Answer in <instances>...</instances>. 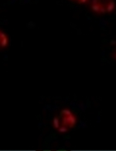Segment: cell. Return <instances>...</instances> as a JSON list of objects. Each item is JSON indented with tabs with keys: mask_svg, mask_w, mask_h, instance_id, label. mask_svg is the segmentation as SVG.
Wrapping results in <instances>:
<instances>
[{
	"mask_svg": "<svg viewBox=\"0 0 116 151\" xmlns=\"http://www.w3.org/2000/svg\"><path fill=\"white\" fill-rule=\"evenodd\" d=\"M91 7L96 13H109L114 10L115 2V0H92Z\"/></svg>",
	"mask_w": 116,
	"mask_h": 151,
	"instance_id": "cell-1",
	"label": "cell"
},
{
	"mask_svg": "<svg viewBox=\"0 0 116 151\" xmlns=\"http://www.w3.org/2000/svg\"><path fill=\"white\" fill-rule=\"evenodd\" d=\"M8 43L7 36L4 32L0 30V49L7 47Z\"/></svg>",
	"mask_w": 116,
	"mask_h": 151,
	"instance_id": "cell-2",
	"label": "cell"
},
{
	"mask_svg": "<svg viewBox=\"0 0 116 151\" xmlns=\"http://www.w3.org/2000/svg\"><path fill=\"white\" fill-rule=\"evenodd\" d=\"M71 120V123L70 127L72 128L73 127H74L76 123V118L75 116H73L72 114L70 115Z\"/></svg>",
	"mask_w": 116,
	"mask_h": 151,
	"instance_id": "cell-3",
	"label": "cell"
},
{
	"mask_svg": "<svg viewBox=\"0 0 116 151\" xmlns=\"http://www.w3.org/2000/svg\"><path fill=\"white\" fill-rule=\"evenodd\" d=\"M53 124L54 128H59V119L57 117H55L53 120Z\"/></svg>",
	"mask_w": 116,
	"mask_h": 151,
	"instance_id": "cell-4",
	"label": "cell"
},
{
	"mask_svg": "<svg viewBox=\"0 0 116 151\" xmlns=\"http://www.w3.org/2000/svg\"><path fill=\"white\" fill-rule=\"evenodd\" d=\"M61 115L64 114L65 115H70L72 114L70 110L68 109H64L62 110L61 111Z\"/></svg>",
	"mask_w": 116,
	"mask_h": 151,
	"instance_id": "cell-5",
	"label": "cell"
},
{
	"mask_svg": "<svg viewBox=\"0 0 116 151\" xmlns=\"http://www.w3.org/2000/svg\"><path fill=\"white\" fill-rule=\"evenodd\" d=\"M58 131L61 133H66L68 131V129L65 126H63V127L59 128Z\"/></svg>",
	"mask_w": 116,
	"mask_h": 151,
	"instance_id": "cell-6",
	"label": "cell"
},
{
	"mask_svg": "<svg viewBox=\"0 0 116 151\" xmlns=\"http://www.w3.org/2000/svg\"><path fill=\"white\" fill-rule=\"evenodd\" d=\"M72 1H76L80 4H85L86 3L88 0H72Z\"/></svg>",
	"mask_w": 116,
	"mask_h": 151,
	"instance_id": "cell-7",
	"label": "cell"
},
{
	"mask_svg": "<svg viewBox=\"0 0 116 151\" xmlns=\"http://www.w3.org/2000/svg\"><path fill=\"white\" fill-rule=\"evenodd\" d=\"M113 56H114L115 58L116 59V49L115 50V52H114V54H113Z\"/></svg>",
	"mask_w": 116,
	"mask_h": 151,
	"instance_id": "cell-8",
	"label": "cell"
},
{
	"mask_svg": "<svg viewBox=\"0 0 116 151\" xmlns=\"http://www.w3.org/2000/svg\"><path fill=\"white\" fill-rule=\"evenodd\" d=\"M58 151H66V150H58Z\"/></svg>",
	"mask_w": 116,
	"mask_h": 151,
	"instance_id": "cell-9",
	"label": "cell"
}]
</instances>
